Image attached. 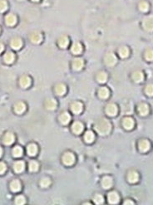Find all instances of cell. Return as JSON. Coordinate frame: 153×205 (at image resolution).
I'll use <instances>...</instances> for the list:
<instances>
[{
  "mask_svg": "<svg viewBox=\"0 0 153 205\" xmlns=\"http://www.w3.org/2000/svg\"><path fill=\"white\" fill-rule=\"evenodd\" d=\"M69 43H70V40L67 35L60 36L58 39V45L62 49H66L69 46Z\"/></svg>",
  "mask_w": 153,
  "mask_h": 205,
  "instance_id": "obj_9",
  "label": "cell"
},
{
  "mask_svg": "<svg viewBox=\"0 0 153 205\" xmlns=\"http://www.w3.org/2000/svg\"><path fill=\"white\" fill-rule=\"evenodd\" d=\"M18 1H20L21 2V1H24V0H18Z\"/></svg>",
  "mask_w": 153,
  "mask_h": 205,
  "instance_id": "obj_49",
  "label": "cell"
},
{
  "mask_svg": "<svg viewBox=\"0 0 153 205\" xmlns=\"http://www.w3.org/2000/svg\"><path fill=\"white\" fill-rule=\"evenodd\" d=\"M21 188H22V185H21V183L19 182V180H15L11 182L10 189L13 192H18V191H20Z\"/></svg>",
  "mask_w": 153,
  "mask_h": 205,
  "instance_id": "obj_33",
  "label": "cell"
},
{
  "mask_svg": "<svg viewBox=\"0 0 153 205\" xmlns=\"http://www.w3.org/2000/svg\"><path fill=\"white\" fill-rule=\"evenodd\" d=\"M54 91H55L58 96H64L67 93V86L64 83H58L54 87Z\"/></svg>",
  "mask_w": 153,
  "mask_h": 205,
  "instance_id": "obj_12",
  "label": "cell"
},
{
  "mask_svg": "<svg viewBox=\"0 0 153 205\" xmlns=\"http://www.w3.org/2000/svg\"><path fill=\"white\" fill-rule=\"evenodd\" d=\"M84 139H85V141L87 142V143H88V144H90V143H92V142L94 141V139H95L94 133H93L92 131H90V130L87 131L84 134Z\"/></svg>",
  "mask_w": 153,
  "mask_h": 205,
  "instance_id": "obj_35",
  "label": "cell"
},
{
  "mask_svg": "<svg viewBox=\"0 0 153 205\" xmlns=\"http://www.w3.org/2000/svg\"><path fill=\"white\" fill-rule=\"evenodd\" d=\"M2 155H3V149L2 148H0V157L2 156Z\"/></svg>",
  "mask_w": 153,
  "mask_h": 205,
  "instance_id": "obj_48",
  "label": "cell"
},
{
  "mask_svg": "<svg viewBox=\"0 0 153 205\" xmlns=\"http://www.w3.org/2000/svg\"><path fill=\"white\" fill-rule=\"evenodd\" d=\"M13 170L16 173H22L25 170V164L22 160H18L13 164Z\"/></svg>",
  "mask_w": 153,
  "mask_h": 205,
  "instance_id": "obj_24",
  "label": "cell"
},
{
  "mask_svg": "<svg viewBox=\"0 0 153 205\" xmlns=\"http://www.w3.org/2000/svg\"><path fill=\"white\" fill-rule=\"evenodd\" d=\"M3 50H4V45L2 43H0V53H2Z\"/></svg>",
  "mask_w": 153,
  "mask_h": 205,
  "instance_id": "obj_45",
  "label": "cell"
},
{
  "mask_svg": "<svg viewBox=\"0 0 153 205\" xmlns=\"http://www.w3.org/2000/svg\"><path fill=\"white\" fill-rule=\"evenodd\" d=\"M98 96L100 98L107 99L110 96V90L106 86H102L98 90Z\"/></svg>",
  "mask_w": 153,
  "mask_h": 205,
  "instance_id": "obj_26",
  "label": "cell"
},
{
  "mask_svg": "<svg viewBox=\"0 0 153 205\" xmlns=\"http://www.w3.org/2000/svg\"><path fill=\"white\" fill-rule=\"evenodd\" d=\"M7 170V165L5 163L0 162V175H3Z\"/></svg>",
  "mask_w": 153,
  "mask_h": 205,
  "instance_id": "obj_44",
  "label": "cell"
},
{
  "mask_svg": "<svg viewBox=\"0 0 153 205\" xmlns=\"http://www.w3.org/2000/svg\"><path fill=\"white\" fill-rule=\"evenodd\" d=\"M32 2H33V3H38V2H40L41 0H31Z\"/></svg>",
  "mask_w": 153,
  "mask_h": 205,
  "instance_id": "obj_47",
  "label": "cell"
},
{
  "mask_svg": "<svg viewBox=\"0 0 153 205\" xmlns=\"http://www.w3.org/2000/svg\"><path fill=\"white\" fill-rule=\"evenodd\" d=\"M129 54H130V50L126 46L121 47L118 50V55L120 56L121 58H127L129 56Z\"/></svg>",
  "mask_w": 153,
  "mask_h": 205,
  "instance_id": "obj_30",
  "label": "cell"
},
{
  "mask_svg": "<svg viewBox=\"0 0 153 205\" xmlns=\"http://www.w3.org/2000/svg\"><path fill=\"white\" fill-rule=\"evenodd\" d=\"M118 106L114 103H110L106 107V113L110 116H115L118 115Z\"/></svg>",
  "mask_w": 153,
  "mask_h": 205,
  "instance_id": "obj_10",
  "label": "cell"
},
{
  "mask_svg": "<svg viewBox=\"0 0 153 205\" xmlns=\"http://www.w3.org/2000/svg\"><path fill=\"white\" fill-rule=\"evenodd\" d=\"M113 184V180L110 176H104L102 180V185L105 189H108L110 188H112Z\"/></svg>",
  "mask_w": 153,
  "mask_h": 205,
  "instance_id": "obj_19",
  "label": "cell"
},
{
  "mask_svg": "<svg viewBox=\"0 0 153 205\" xmlns=\"http://www.w3.org/2000/svg\"><path fill=\"white\" fill-rule=\"evenodd\" d=\"M83 51V46L79 42H74L71 46L72 53L74 55H80Z\"/></svg>",
  "mask_w": 153,
  "mask_h": 205,
  "instance_id": "obj_7",
  "label": "cell"
},
{
  "mask_svg": "<svg viewBox=\"0 0 153 205\" xmlns=\"http://www.w3.org/2000/svg\"><path fill=\"white\" fill-rule=\"evenodd\" d=\"M107 199H108V202L112 204H117L119 203V200H120V197H119V194L118 193L115 192V191H112V192H110L107 195Z\"/></svg>",
  "mask_w": 153,
  "mask_h": 205,
  "instance_id": "obj_15",
  "label": "cell"
},
{
  "mask_svg": "<svg viewBox=\"0 0 153 205\" xmlns=\"http://www.w3.org/2000/svg\"><path fill=\"white\" fill-rule=\"evenodd\" d=\"M19 84L23 88H28L32 84V79L28 75H23L19 79Z\"/></svg>",
  "mask_w": 153,
  "mask_h": 205,
  "instance_id": "obj_13",
  "label": "cell"
},
{
  "mask_svg": "<svg viewBox=\"0 0 153 205\" xmlns=\"http://www.w3.org/2000/svg\"><path fill=\"white\" fill-rule=\"evenodd\" d=\"M28 169H29V171L31 172H36L38 171V169H39V165L38 163L35 160H32L29 162V165H28Z\"/></svg>",
  "mask_w": 153,
  "mask_h": 205,
  "instance_id": "obj_37",
  "label": "cell"
},
{
  "mask_svg": "<svg viewBox=\"0 0 153 205\" xmlns=\"http://www.w3.org/2000/svg\"><path fill=\"white\" fill-rule=\"evenodd\" d=\"M12 153H13V157L19 158L23 155V150L20 146H16L13 149V151H12Z\"/></svg>",
  "mask_w": 153,
  "mask_h": 205,
  "instance_id": "obj_36",
  "label": "cell"
},
{
  "mask_svg": "<svg viewBox=\"0 0 153 205\" xmlns=\"http://www.w3.org/2000/svg\"><path fill=\"white\" fill-rule=\"evenodd\" d=\"M75 161H76V157L71 152H66L63 155V162L67 166H71L74 165Z\"/></svg>",
  "mask_w": 153,
  "mask_h": 205,
  "instance_id": "obj_3",
  "label": "cell"
},
{
  "mask_svg": "<svg viewBox=\"0 0 153 205\" xmlns=\"http://www.w3.org/2000/svg\"><path fill=\"white\" fill-rule=\"evenodd\" d=\"M38 149L37 144H29L27 147V153L30 156H35L38 154Z\"/></svg>",
  "mask_w": 153,
  "mask_h": 205,
  "instance_id": "obj_27",
  "label": "cell"
},
{
  "mask_svg": "<svg viewBox=\"0 0 153 205\" xmlns=\"http://www.w3.org/2000/svg\"><path fill=\"white\" fill-rule=\"evenodd\" d=\"M45 107L49 111H53L58 107V102L54 98L47 99L46 101H45Z\"/></svg>",
  "mask_w": 153,
  "mask_h": 205,
  "instance_id": "obj_18",
  "label": "cell"
},
{
  "mask_svg": "<svg viewBox=\"0 0 153 205\" xmlns=\"http://www.w3.org/2000/svg\"><path fill=\"white\" fill-rule=\"evenodd\" d=\"M145 92L148 96H153V84H149L146 86Z\"/></svg>",
  "mask_w": 153,
  "mask_h": 205,
  "instance_id": "obj_43",
  "label": "cell"
},
{
  "mask_svg": "<svg viewBox=\"0 0 153 205\" xmlns=\"http://www.w3.org/2000/svg\"><path fill=\"white\" fill-rule=\"evenodd\" d=\"M18 22V18L15 14L13 13H8L5 17V23L9 27H13Z\"/></svg>",
  "mask_w": 153,
  "mask_h": 205,
  "instance_id": "obj_14",
  "label": "cell"
},
{
  "mask_svg": "<svg viewBox=\"0 0 153 205\" xmlns=\"http://www.w3.org/2000/svg\"><path fill=\"white\" fill-rule=\"evenodd\" d=\"M94 129L101 135H107L112 131V123L106 118H101L95 124Z\"/></svg>",
  "mask_w": 153,
  "mask_h": 205,
  "instance_id": "obj_1",
  "label": "cell"
},
{
  "mask_svg": "<svg viewBox=\"0 0 153 205\" xmlns=\"http://www.w3.org/2000/svg\"><path fill=\"white\" fill-rule=\"evenodd\" d=\"M93 201L96 204H102L104 203V197L102 194H97L93 198Z\"/></svg>",
  "mask_w": 153,
  "mask_h": 205,
  "instance_id": "obj_39",
  "label": "cell"
},
{
  "mask_svg": "<svg viewBox=\"0 0 153 205\" xmlns=\"http://www.w3.org/2000/svg\"><path fill=\"white\" fill-rule=\"evenodd\" d=\"M133 81L137 82V83H140L144 80V73L141 71H135L132 73Z\"/></svg>",
  "mask_w": 153,
  "mask_h": 205,
  "instance_id": "obj_23",
  "label": "cell"
},
{
  "mask_svg": "<svg viewBox=\"0 0 153 205\" xmlns=\"http://www.w3.org/2000/svg\"><path fill=\"white\" fill-rule=\"evenodd\" d=\"M83 110V105L80 101H74L71 104V111L76 115L80 114Z\"/></svg>",
  "mask_w": 153,
  "mask_h": 205,
  "instance_id": "obj_11",
  "label": "cell"
},
{
  "mask_svg": "<svg viewBox=\"0 0 153 205\" xmlns=\"http://www.w3.org/2000/svg\"><path fill=\"white\" fill-rule=\"evenodd\" d=\"M138 148H139L141 152L148 151L151 148L150 142L146 140V139H141L138 143Z\"/></svg>",
  "mask_w": 153,
  "mask_h": 205,
  "instance_id": "obj_17",
  "label": "cell"
},
{
  "mask_svg": "<svg viewBox=\"0 0 153 205\" xmlns=\"http://www.w3.org/2000/svg\"><path fill=\"white\" fill-rule=\"evenodd\" d=\"M8 8V3L7 0H0V13H5Z\"/></svg>",
  "mask_w": 153,
  "mask_h": 205,
  "instance_id": "obj_38",
  "label": "cell"
},
{
  "mask_svg": "<svg viewBox=\"0 0 153 205\" xmlns=\"http://www.w3.org/2000/svg\"><path fill=\"white\" fill-rule=\"evenodd\" d=\"M14 140H15L14 134L13 133H10V132L7 133L3 137V143L7 144V145H11L14 142Z\"/></svg>",
  "mask_w": 153,
  "mask_h": 205,
  "instance_id": "obj_29",
  "label": "cell"
},
{
  "mask_svg": "<svg viewBox=\"0 0 153 205\" xmlns=\"http://www.w3.org/2000/svg\"><path fill=\"white\" fill-rule=\"evenodd\" d=\"M14 111L17 114H23V112L26 111V105L23 102H18L14 106Z\"/></svg>",
  "mask_w": 153,
  "mask_h": 205,
  "instance_id": "obj_31",
  "label": "cell"
},
{
  "mask_svg": "<svg viewBox=\"0 0 153 205\" xmlns=\"http://www.w3.org/2000/svg\"><path fill=\"white\" fill-rule=\"evenodd\" d=\"M128 179L129 182L132 183V184H135V183L138 182V180H139V175L136 171H131L128 174Z\"/></svg>",
  "mask_w": 153,
  "mask_h": 205,
  "instance_id": "obj_32",
  "label": "cell"
},
{
  "mask_svg": "<svg viewBox=\"0 0 153 205\" xmlns=\"http://www.w3.org/2000/svg\"><path fill=\"white\" fill-rule=\"evenodd\" d=\"M72 131L76 134H79L82 133L83 130H84V125L82 122L80 121H75L72 125Z\"/></svg>",
  "mask_w": 153,
  "mask_h": 205,
  "instance_id": "obj_16",
  "label": "cell"
},
{
  "mask_svg": "<svg viewBox=\"0 0 153 205\" xmlns=\"http://www.w3.org/2000/svg\"><path fill=\"white\" fill-rule=\"evenodd\" d=\"M23 40H22L20 38H18V37L13 38L10 41V46L13 50L18 51L19 50V49H21L22 47H23Z\"/></svg>",
  "mask_w": 153,
  "mask_h": 205,
  "instance_id": "obj_8",
  "label": "cell"
},
{
  "mask_svg": "<svg viewBox=\"0 0 153 205\" xmlns=\"http://www.w3.org/2000/svg\"><path fill=\"white\" fill-rule=\"evenodd\" d=\"M104 62L107 66L112 67L114 66L118 62V57L113 52H108L105 55Z\"/></svg>",
  "mask_w": 153,
  "mask_h": 205,
  "instance_id": "obj_2",
  "label": "cell"
},
{
  "mask_svg": "<svg viewBox=\"0 0 153 205\" xmlns=\"http://www.w3.org/2000/svg\"><path fill=\"white\" fill-rule=\"evenodd\" d=\"M85 66V61L81 57H76L72 62V68L75 71H81Z\"/></svg>",
  "mask_w": 153,
  "mask_h": 205,
  "instance_id": "obj_4",
  "label": "cell"
},
{
  "mask_svg": "<svg viewBox=\"0 0 153 205\" xmlns=\"http://www.w3.org/2000/svg\"><path fill=\"white\" fill-rule=\"evenodd\" d=\"M145 58L146 61L152 62L153 61V49H147L145 52Z\"/></svg>",
  "mask_w": 153,
  "mask_h": 205,
  "instance_id": "obj_40",
  "label": "cell"
},
{
  "mask_svg": "<svg viewBox=\"0 0 153 205\" xmlns=\"http://www.w3.org/2000/svg\"><path fill=\"white\" fill-rule=\"evenodd\" d=\"M0 32H1V28H0Z\"/></svg>",
  "mask_w": 153,
  "mask_h": 205,
  "instance_id": "obj_50",
  "label": "cell"
},
{
  "mask_svg": "<svg viewBox=\"0 0 153 205\" xmlns=\"http://www.w3.org/2000/svg\"><path fill=\"white\" fill-rule=\"evenodd\" d=\"M142 27L147 32L153 31V15H149L142 20Z\"/></svg>",
  "mask_w": 153,
  "mask_h": 205,
  "instance_id": "obj_5",
  "label": "cell"
},
{
  "mask_svg": "<svg viewBox=\"0 0 153 205\" xmlns=\"http://www.w3.org/2000/svg\"><path fill=\"white\" fill-rule=\"evenodd\" d=\"M29 38H30L31 42L34 44H39L44 40V36L39 32H33L32 33H30Z\"/></svg>",
  "mask_w": 153,
  "mask_h": 205,
  "instance_id": "obj_6",
  "label": "cell"
},
{
  "mask_svg": "<svg viewBox=\"0 0 153 205\" xmlns=\"http://www.w3.org/2000/svg\"><path fill=\"white\" fill-rule=\"evenodd\" d=\"M72 117L68 112H63L59 116V121L62 125H67L71 121Z\"/></svg>",
  "mask_w": 153,
  "mask_h": 205,
  "instance_id": "obj_21",
  "label": "cell"
},
{
  "mask_svg": "<svg viewBox=\"0 0 153 205\" xmlns=\"http://www.w3.org/2000/svg\"><path fill=\"white\" fill-rule=\"evenodd\" d=\"M124 204H134V203L132 201H131V200H128V201H126L124 203Z\"/></svg>",
  "mask_w": 153,
  "mask_h": 205,
  "instance_id": "obj_46",
  "label": "cell"
},
{
  "mask_svg": "<svg viewBox=\"0 0 153 205\" xmlns=\"http://www.w3.org/2000/svg\"><path fill=\"white\" fill-rule=\"evenodd\" d=\"M107 78H108V75L106 71H100L97 74V81L101 84H103L105 82H107Z\"/></svg>",
  "mask_w": 153,
  "mask_h": 205,
  "instance_id": "obj_28",
  "label": "cell"
},
{
  "mask_svg": "<svg viewBox=\"0 0 153 205\" xmlns=\"http://www.w3.org/2000/svg\"><path fill=\"white\" fill-rule=\"evenodd\" d=\"M15 203L16 204H19V205L25 204L26 203L25 197L23 196V195H19V196H18V197H16Z\"/></svg>",
  "mask_w": 153,
  "mask_h": 205,
  "instance_id": "obj_42",
  "label": "cell"
},
{
  "mask_svg": "<svg viewBox=\"0 0 153 205\" xmlns=\"http://www.w3.org/2000/svg\"><path fill=\"white\" fill-rule=\"evenodd\" d=\"M123 126L125 128L126 130H130L133 129V127H134V121H133L132 118H131V117H126L125 119L123 120Z\"/></svg>",
  "mask_w": 153,
  "mask_h": 205,
  "instance_id": "obj_22",
  "label": "cell"
},
{
  "mask_svg": "<svg viewBox=\"0 0 153 205\" xmlns=\"http://www.w3.org/2000/svg\"><path fill=\"white\" fill-rule=\"evenodd\" d=\"M138 8L141 12L142 13H146L149 11V8H150V5L149 3L146 2V1H141L139 4H138Z\"/></svg>",
  "mask_w": 153,
  "mask_h": 205,
  "instance_id": "obj_34",
  "label": "cell"
},
{
  "mask_svg": "<svg viewBox=\"0 0 153 205\" xmlns=\"http://www.w3.org/2000/svg\"><path fill=\"white\" fill-rule=\"evenodd\" d=\"M137 110L139 114L141 116H146L149 113V107H148V105L146 104V103H141V104H139Z\"/></svg>",
  "mask_w": 153,
  "mask_h": 205,
  "instance_id": "obj_25",
  "label": "cell"
},
{
  "mask_svg": "<svg viewBox=\"0 0 153 205\" xmlns=\"http://www.w3.org/2000/svg\"><path fill=\"white\" fill-rule=\"evenodd\" d=\"M52 182L51 180L49 178H44L42 179V180L40 181V185H41L42 188H48L51 185Z\"/></svg>",
  "mask_w": 153,
  "mask_h": 205,
  "instance_id": "obj_41",
  "label": "cell"
},
{
  "mask_svg": "<svg viewBox=\"0 0 153 205\" xmlns=\"http://www.w3.org/2000/svg\"><path fill=\"white\" fill-rule=\"evenodd\" d=\"M3 61L7 64H12L15 61V55L12 52H7L3 56Z\"/></svg>",
  "mask_w": 153,
  "mask_h": 205,
  "instance_id": "obj_20",
  "label": "cell"
}]
</instances>
